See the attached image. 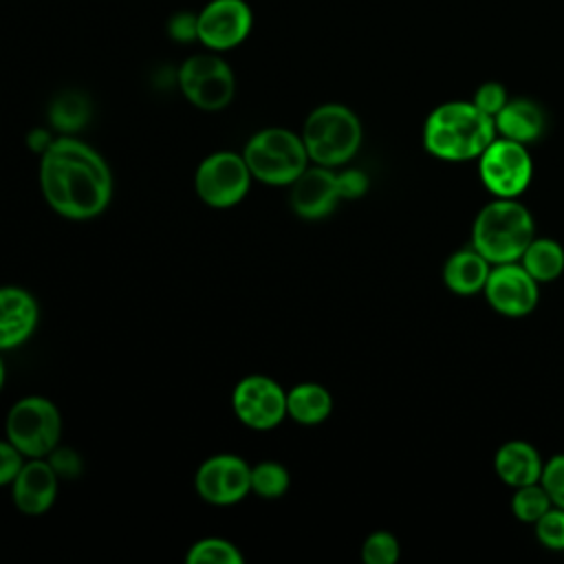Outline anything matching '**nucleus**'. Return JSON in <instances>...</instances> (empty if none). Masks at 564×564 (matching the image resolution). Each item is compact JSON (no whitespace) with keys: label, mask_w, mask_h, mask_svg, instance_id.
<instances>
[{"label":"nucleus","mask_w":564,"mask_h":564,"mask_svg":"<svg viewBox=\"0 0 564 564\" xmlns=\"http://www.w3.org/2000/svg\"><path fill=\"white\" fill-rule=\"evenodd\" d=\"M40 189L46 205L68 220H90L112 198V172L86 141L59 134L40 154Z\"/></svg>","instance_id":"f257e3e1"},{"label":"nucleus","mask_w":564,"mask_h":564,"mask_svg":"<svg viewBox=\"0 0 564 564\" xmlns=\"http://www.w3.org/2000/svg\"><path fill=\"white\" fill-rule=\"evenodd\" d=\"M494 117L474 101H445L436 106L423 126V145L443 161H469L494 141Z\"/></svg>","instance_id":"f03ea898"},{"label":"nucleus","mask_w":564,"mask_h":564,"mask_svg":"<svg viewBox=\"0 0 564 564\" xmlns=\"http://www.w3.org/2000/svg\"><path fill=\"white\" fill-rule=\"evenodd\" d=\"M533 240V218L513 198H498L485 205L471 229V247L494 264L516 262Z\"/></svg>","instance_id":"7ed1b4c3"},{"label":"nucleus","mask_w":564,"mask_h":564,"mask_svg":"<svg viewBox=\"0 0 564 564\" xmlns=\"http://www.w3.org/2000/svg\"><path fill=\"white\" fill-rule=\"evenodd\" d=\"M361 134V121L348 106L322 104L308 112L300 137L311 163L337 167L357 154Z\"/></svg>","instance_id":"20e7f679"},{"label":"nucleus","mask_w":564,"mask_h":564,"mask_svg":"<svg viewBox=\"0 0 564 564\" xmlns=\"http://www.w3.org/2000/svg\"><path fill=\"white\" fill-rule=\"evenodd\" d=\"M242 156L251 176L273 187H289L311 161L302 137L278 126L262 128L249 137Z\"/></svg>","instance_id":"39448f33"},{"label":"nucleus","mask_w":564,"mask_h":564,"mask_svg":"<svg viewBox=\"0 0 564 564\" xmlns=\"http://www.w3.org/2000/svg\"><path fill=\"white\" fill-rule=\"evenodd\" d=\"M4 438L24 458H46L62 438V414L57 405L40 394L18 399L7 412Z\"/></svg>","instance_id":"423d86ee"},{"label":"nucleus","mask_w":564,"mask_h":564,"mask_svg":"<svg viewBox=\"0 0 564 564\" xmlns=\"http://www.w3.org/2000/svg\"><path fill=\"white\" fill-rule=\"evenodd\" d=\"M251 181L253 176L242 152L218 150L198 163L194 172V192L205 205L227 209L249 194Z\"/></svg>","instance_id":"0eeeda50"},{"label":"nucleus","mask_w":564,"mask_h":564,"mask_svg":"<svg viewBox=\"0 0 564 564\" xmlns=\"http://www.w3.org/2000/svg\"><path fill=\"white\" fill-rule=\"evenodd\" d=\"M176 82L185 99L207 112L227 108L236 93L234 70L214 53L187 57L176 70Z\"/></svg>","instance_id":"6e6552de"},{"label":"nucleus","mask_w":564,"mask_h":564,"mask_svg":"<svg viewBox=\"0 0 564 564\" xmlns=\"http://www.w3.org/2000/svg\"><path fill=\"white\" fill-rule=\"evenodd\" d=\"M231 410L249 430H273L286 419V390L267 375H247L231 390Z\"/></svg>","instance_id":"1a4fd4ad"},{"label":"nucleus","mask_w":564,"mask_h":564,"mask_svg":"<svg viewBox=\"0 0 564 564\" xmlns=\"http://www.w3.org/2000/svg\"><path fill=\"white\" fill-rule=\"evenodd\" d=\"M480 178L498 198H516L531 181L533 163L524 143L513 139H494L480 154Z\"/></svg>","instance_id":"9d476101"},{"label":"nucleus","mask_w":564,"mask_h":564,"mask_svg":"<svg viewBox=\"0 0 564 564\" xmlns=\"http://www.w3.org/2000/svg\"><path fill=\"white\" fill-rule=\"evenodd\" d=\"M194 489L209 505H236L251 494V465L238 454H214L198 465Z\"/></svg>","instance_id":"9b49d317"},{"label":"nucleus","mask_w":564,"mask_h":564,"mask_svg":"<svg viewBox=\"0 0 564 564\" xmlns=\"http://www.w3.org/2000/svg\"><path fill=\"white\" fill-rule=\"evenodd\" d=\"M253 15L245 0H212L198 13V42L209 51H229L251 31Z\"/></svg>","instance_id":"f8f14e48"},{"label":"nucleus","mask_w":564,"mask_h":564,"mask_svg":"<svg viewBox=\"0 0 564 564\" xmlns=\"http://www.w3.org/2000/svg\"><path fill=\"white\" fill-rule=\"evenodd\" d=\"M485 295L498 313L522 317L538 304V280L522 264L505 262L489 271Z\"/></svg>","instance_id":"ddd939ff"},{"label":"nucleus","mask_w":564,"mask_h":564,"mask_svg":"<svg viewBox=\"0 0 564 564\" xmlns=\"http://www.w3.org/2000/svg\"><path fill=\"white\" fill-rule=\"evenodd\" d=\"M291 209L304 220H319L328 216L341 200L337 172L324 165H308L291 185H289Z\"/></svg>","instance_id":"4468645a"},{"label":"nucleus","mask_w":564,"mask_h":564,"mask_svg":"<svg viewBox=\"0 0 564 564\" xmlns=\"http://www.w3.org/2000/svg\"><path fill=\"white\" fill-rule=\"evenodd\" d=\"M59 489V474L44 458H26L18 476L11 482V498L20 513L24 516H44Z\"/></svg>","instance_id":"2eb2a0df"},{"label":"nucleus","mask_w":564,"mask_h":564,"mask_svg":"<svg viewBox=\"0 0 564 564\" xmlns=\"http://www.w3.org/2000/svg\"><path fill=\"white\" fill-rule=\"evenodd\" d=\"M40 306L31 291L4 284L0 286V352L22 346L37 328Z\"/></svg>","instance_id":"dca6fc26"},{"label":"nucleus","mask_w":564,"mask_h":564,"mask_svg":"<svg viewBox=\"0 0 564 564\" xmlns=\"http://www.w3.org/2000/svg\"><path fill=\"white\" fill-rule=\"evenodd\" d=\"M494 467L502 482L511 487H524L540 480L544 465L533 445L524 441H509L496 452Z\"/></svg>","instance_id":"f3484780"},{"label":"nucleus","mask_w":564,"mask_h":564,"mask_svg":"<svg viewBox=\"0 0 564 564\" xmlns=\"http://www.w3.org/2000/svg\"><path fill=\"white\" fill-rule=\"evenodd\" d=\"M494 123L505 139L529 143L542 134L544 112L535 101L527 97H516L502 106V110L494 117Z\"/></svg>","instance_id":"a211bd4d"},{"label":"nucleus","mask_w":564,"mask_h":564,"mask_svg":"<svg viewBox=\"0 0 564 564\" xmlns=\"http://www.w3.org/2000/svg\"><path fill=\"white\" fill-rule=\"evenodd\" d=\"M489 260L474 247L452 253L443 267L445 284L458 295H471L485 289L489 278Z\"/></svg>","instance_id":"6ab92c4d"},{"label":"nucleus","mask_w":564,"mask_h":564,"mask_svg":"<svg viewBox=\"0 0 564 564\" xmlns=\"http://www.w3.org/2000/svg\"><path fill=\"white\" fill-rule=\"evenodd\" d=\"M333 410L330 392L313 381H304L286 390V416L300 425H319Z\"/></svg>","instance_id":"aec40b11"},{"label":"nucleus","mask_w":564,"mask_h":564,"mask_svg":"<svg viewBox=\"0 0 564 564\" xmlns=\"http://www.w3.org/2000/svg\"><path fill=\"white\" fill-rule=\"evenodd\" d=\"M522 267L538 282H551L564 271V249L551 238H533L522 253Z\"/></svg>","instance_id":"412c9836"},{"label":"nucleus","mask_w":564,"mask_h":564,"mask_svg":"<svg viewBox=\"0 0 564 564\" xmlns=\"http://www.w3.org/2000/svg\"><path fill=\"white\" fill-rule=\"evenodd\" d=\"M88 117H90V104L77 90L59 93L48 108V119L57 130H62V134L77 132L88 121Z\"/></svg>","instance_id":"4be33fe9"},{"label":"nucleus","mask_w":564,"mask_h":564,"mask_svg":"<svg viewBox=\"0 0 564 564\" xmlns=\"http://www.w3.org/2000/svg\"><path fill=\"white\" fill-rule=\"evenodd\" d=\"M291 487L289 469L278 460H260L251 465V494L275 500L282 498Z\"/></svg>","instance_id":"5701e85b"},{"label":"nucleus","mask_w":564,"mask_h":564,"mask_svg":"<svg viewBox=\"0 0 564 564\" xmlns=\"http://www.w3.org/2000/svg\"><path fill=\"white\" fill-rule=\"evenodd\" d=\"M187 564H242L240 549L225 538H203L185 555Z\"/></svg>","instance_id":"b1692460"},{"label":"nucleus","mask_w":564,"mask_h":564,"mask_svg":"<svg viewBox=\"0 0 564 564\" xmlns=\"http://www.w3.org/2000/svg\"><path fill=\"white\" fill-rule=\"evenodd\" d=\"M549 509H551V498L546 489L538 487L535 482L518 487V491L513 494L511 511L522 522H538Z\"/></svg>","instance_id":"393cba45"},{"label":"nucleus","mask_w":564,"mask_h":564,"mask_svg":"<svg viewBox=\"0 0 564 564\" xmlns=\"http://www.w3.org/2000/svg\"><path fill=\"white\" fill-rule=\"evenodd\" d=\"M361 560L366 564H394L399 560V542L388 531H375L364 540Z\"/></svg>","instance_id":"a878e982"},{"label":"nucleus","mask_w":564,"mask_h":564,"mask_svg":"<svg viewBox=\"0 0 564 564\" xmlns=\"http://www.w3.org/2000/svg\"><path fill=\"white\" fill-rule=\"evenodd\" d=\"M535 535L542 542V546L562 551L564 549V509H549L538 522H535Z\"/></svg>","instance_id":"bb28decb"},{"label":"nucleus","mask_w":564,"mask_h":564,"mask_svg":"<svg viewBox=\"0 0 564 564\" xmlns=\"http://www.w3.org/2000/svg\"><path fill=\"white\" fill-rule=\"evenodd\" d=\"M542 487L546 489L551 502H555L560 509H564V454L553 456L544 467L540 476Z\"/></svg>","instance_id":"cd10ccee"},{"label":"nucleus","mask_w":564,"mask_h":564,"mask_svg":"<svg viewBox=\"0 0 564 564\" xmlns=\"http://www.w3.org/2000/svg\"><path fill=\"white\" fill-rule=\"evenodd\" d=\"M482 112H487L489 117H496L500 110H502V106L509 101V97H507V90H505V86L500 84V82H485V84H480L478 88H476V93H474V99H471Z\"/></svg>","instance_id":"c85d7f7f"},{"label":"nucleus","mask_w":564,"mask_h":564,"mask_svg":"<svg viewBox=\"0 0 564 564\" xmlns=\"http://www.w3.org/2000/svg\"><path fill=\"white\" fill-rule=\"evenodd\" d=\"M24 460L26 458L13 443H9V438H0V487L13 482Z\"/></svg>","instance_id":"c756f323"},{"label":"nucleus","mask_w":564,"mask_h":564,"mask_svg":"<svg viewBox=\"0 0 564 564\" xmlns=\"http://www.w3.org/2000/svg\"><path fill=\"white\" fill-rule=\"evenodd\" d=\"M167 33L176 42H194L198 40V13L178 11L167 22Z\"/></svg>","instance_id":"7c9ffc66"},{"label":"nucleus","mask_w":564,"mask_h":564,"mask_svg":"<svg viewBox=\"0 0 564 564\" xmlns=\"http://www.w3.org/2000/svg\"><path fill=\"white\" fill-rule=\"evenodd\" d=\"M337 181H339V194L341 200H352V198H361L368 189V176L361 170H344L337 172Z\"/></svg>","instance_id":"2f4dec72"},{"label":"nucleus","mask_w":564,"mask_h":564,"mask_svg":"<svg viewBox=\"0 0 564 564\" xmlns=\"http://www.w3.org/2000/svg\"><path fill=\"white\" fill-rule=\"evenodd\" d=\"M51 465L59 476H75L79 469V456H75L70 449L55 447L51 454Z\"/></svg>","instance_id":"473e14b6"},{"label":"nucleus","mask_w":564,"mask_h":564,"mask_svg":"<svg viewBox=\"0 0 564 564\" xmlns=\"http://www.w3.org/2000/svg\"><path fill=\"white\" fill-rule=\"evenodd\" d=\"M51 141H53V137H51L44 128H35V130H31V132L26 134V145H29L33 152H37V154H42V152L51 145Z\"/></svg>","instance_id":"72a5a7b5"},{"label":"nucleus","mask_w":564,"mask_h":564,"mask_svg":"<svg viewBox=\"0 0 564 564\" xmlns=\"http://www.w3.org/2000/svg\"><path fill=\"white\" fill-rule=\"evenodd\" d=\"M4 379H7V368H4V359H2V355H0V392H2V388H4Z\"/></svg>","instance_id":"f704fd0d"}]
</instances>
